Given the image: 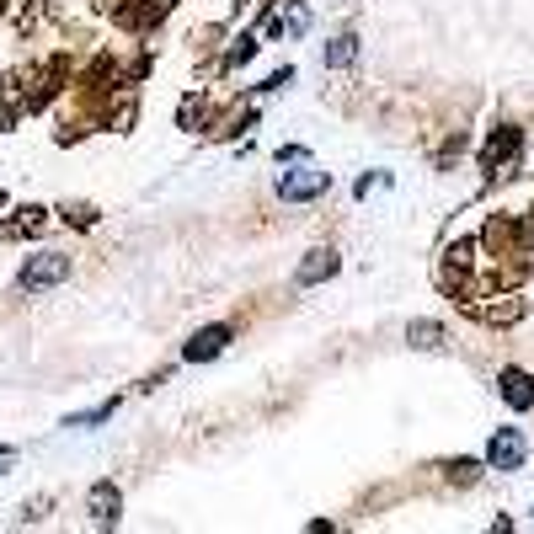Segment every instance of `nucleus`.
Masks as SVG:
<instances>
[{"mask_svg":"<svg viewBox=\"0 0 534 534\" xmlns=\"http://www.w3.org/2000/svg\"><path fill=\"white\" fill-rule=\"evenodd\" d=\"M65 278H70V257H65V251H38V257H27V262H22L17 289H22V294H38V289L65 284Z\"/></svg>","mask_w":534,"mask_h":534,"instance_id":"1","label":"nucleus"},{"mask_svg":"<svg viewBox=\"0 0 534 534\" xmlns=\"http://www.w3.org/2000/svg\"><path fill=\"white\" fill-rule=\"evenodd\" d=\"M332 187V171H316V166H300V171H284L278 177V198L284 203H310Z\"/></svg>","mask_w":534,"mask_h":534,"instance_id":"2","label":"nucleus"},{"mask_svg":"<svg viewBox=\"0 0 534 534\" xmlns=\"http://www.w3.org/2000/svg\"><path fill=\"white\" fill-rule=\"evenodd\" d=\"M524 454H529L524 433H518V428H497L492 444H486V465H492V470H518V465H524Z\"/></svg>","mask_w":534,"mask_h":534,"instance_id":"3","label":"nucleus"},{"mask_svg":"<svg viewBox=\"0 0 534 534\" xmlns=\"http://www.w3.org/2000/svg\"><path fill=\"white\" fill-rule=\"evenodd\" d=\"M225 342H230V326H203V332H193V342L182 348L187 364H209V358L225 353Z\"/></svg>","mask_w":534,"mask_h":534,"instance_id":"4","label":"nucleus"},{"mask_svg":"<svg viewBox=\"0 0 534 534\" xmlns=\"http://www.w3.org/2000/svg\"><path fill=\"white\" fill-rule=\"evenodd\" d=\"M497 385H502V401H508L513 412H529V406H534V380L524 369H502Z\"/></svg>","mask_w":534,"mask_h":534,"instance_id":"5","label":"nucleus"},{"mask_svg":"<svg viewBox=\"0 0 534 534\" xmlns=\"http://www.w3.org/2000/svg\"><path fill=\"white\" fill-rule=\"evenodd\" d=\"M513 155H518V129H508V123H502V129H497L492 139H486V150H481V166H486V171H497V166H508Z\"/></svg>","mask_w":534,"mask_h":534,"instance_id":"6","label":"nucleus"},{"mask_svg":"<svg viewBox=\"0 0 534 534\" xmlns=\"http://www.w3.org/2000/svg\"><path fill=\"white\" fill-rule=\"evenodd\" d=\"M118 508H123V497H118L113 481L91 486V518H97V524H118Z\"/></svg>","mask_w":534,"mask_h":534,"instance_id":"7","label":"nucleus"},{"mask_svg":"<svg viewBox=\"0 0 534 534\" xmlns=\"http://www.w3.org/2000/svg\"><path fill=\"white\" fill-rule=\"evenodd\" d=\"M337 273V251H310V262L300 267V284H321V278H332Z\"/></svg>","mask_w":534,"mask_h":534,"instance_id":"8","label":"nucleus"},{"mask_svg":"<svg viewBox=\"0 0 534 534\" xmlns=\"http://www.w3.org/2000/svg\"><path fill=\"white\" fill-rule=\"evenodd\" d=\"M406 342H412V348H444V326L438 321H412L406 326Z\"/></svg>","mask_w":534,"mask_h":534,"instance_id":"9","label":"nucleus"},{"mask_svg":"<svg viewBox=\"0 0 534 534\" xmlns=\"http://www.w3.org/2000/svg\"><path fill=\"white\" fill-rule=\"evenodd\" d=\"M273 33H284V38H305V33H310V11H305V6H289L284 17L273 22Z\"/></svg>","mask_w":534,"mask_h":534,"instance_id":"10","label":"nucleus"},{"mask_svg":"<svg viewBox=\"0 0 534 534\" xmlns=\"http://www.w3.org/2000/svg\"><path fill=\"white\" fill-rule=\"evenodd\" d=\"M353 54H358V38L348 33V38H337V43H332V49H326V65H348V59H353Z\"/></svg>","mask_w":534,"mask_h":534,"instance_id":"11","label":"nucleus"},{"mask_svg":"<svg viewBox=\"0 0 534 534\" xmlns=\"http://www.w3.org/2000/svg\"><path fill=\"white\" fill-rule=\"evenodd\" d=\"M251 54H257V43H251V38H241V43H235V49H230V59H225V65H246Z\"/></svg>","mask_w":534,"mask_h":534,"instance_id":"12","label":"nucleus"},{"mask_svg":"<svg viewBox=\"0 0 534 534\" xmlns=\"http://www.w3.org/2000/svg\"><path fill=\"white\" fill-rule=\"evenodd\" d=\"M11 465H17V449H0V476H6Z\"/></svg>","mask_w":534,"mask_h":534,"instance_id":"13","label":"nucleus"}]
</instances>
